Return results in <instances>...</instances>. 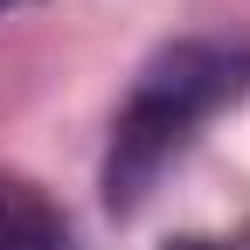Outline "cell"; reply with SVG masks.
Here are the masks:
<instances>
[{
	"label": "cell",
	"mask_w": 250,
	"mask_h": 250,
	"mask_svg": "<svg viewBox=\"0 0 250 250\" xmlns=\"http://www.w3.org/2000/svg\"><path fill=\"white\" fill-rule=\"evenodd\" d=\"M243 70H250V62H243L236 49L181 42V49H167V56L139 77L132 104H125L118 132H111V167H104V188H111L118 208L146 195V181L160 174V160L188 139V125L208 118L223 98L243 90Z\"/></svg>",
	"instance_id": "1"
},
{
	"label": "cell",
	"mask_w": 250,
	"mask_h": 250,
	"mask_svg": "<svg viewBox=\"0 0 250 250\" xmlns=\"http://www.w3.org/2000/svg\"><path fill=\"white\" fill-rule=\"evenodd\" d=\"M0 250H62V215L21 174H0Z\"/></svg>",
	"instance_id": "2"
},
{
	"label": "cell",
	"mask_w": 250,
	"mask_h": 250,
	"mask_svg": "<svg viewBox=\"0 0 250 250\" xmlns=\"http://www.w3.org/2000/svg\"><path fill=\"white\" fill-rule=\"evenodd\" d=\"M167 250H243V243H215V236H181V243H167Z\"/></svg>",
	"instance_id": "3"
},
{
	"label": "cell",
	"mask_w": 250,
	"mask_h": 250,
	"mask_svg": "<svg viewBox=\"0 0 250 250\" xmlns=\"http://www.w3.org/2000/svg\"><path fill=\"white\" fill-rule=\"evenodd\" d=\"M0 7H14V0H0Z\"/></svg>",
	"instance_id": "4"
}]
</instances>
